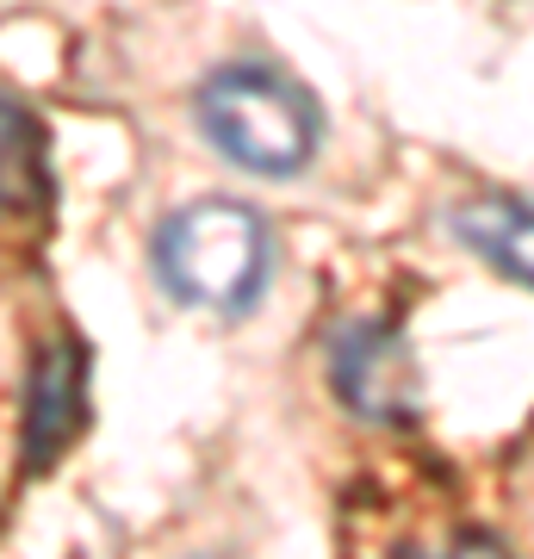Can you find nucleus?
<instances>
[{"label": "nucleus", "mask_w": 534, "mask_h": 559, "mask_svg": "<svg viewBox=\"0 0 534 559\" xmlns=\"http://www.w3.org/2000/svg\"><path fill=\"white\" fill-rule=\"evenodd\" d=\"M199 131L224 162L286 180L317 156L323 112L274 62H224L199 81Z\"/></svg>", "instance_id": "f257e3e1"}, {"label": "nucleus", "mask_w": 534, "mask_h": 559, "mask_svg": "<svg viewBox=\"0 0 534 559\" xmlns=\"http://www.w3.org/2000/svg\"><path fill=\"white\" fill-rule=\"evenodd\" d=\"M156 274L180 305L218 311V318H242L249 305L268 293L274 274V237L261 212L237 200H193L175 218H162L156 230Z\"/></svg>", "instance_id": "f03ea898"}, {"label": "nucleus", "mask_w": 534, "mask_h": 559, "mask_svg": "<svg viewBox=\"0 0 534 559\" xmlns=\"http://www.w3.org/2000/svg\"><path fill=\"white\" fill-rule=\"evenodd\" d=\"M330 385L336 399L367 423H411L423 411V380L404 330L385 318L342 323L330 342Z\"/></svg>", "instance_id": "7ed1b4c3"}, {"label": "nucleus", "mask_w": 534, "mask_h": 559, "mask_svg": "<svg viewBox=\"0 0 534 559\" xmlns=\"http://www.w3.org/2000/svg\"><path fill=\"white\" fill-rule=\"evenodd\" d=\"M81 417H87V360L75 342H44L25 385V460L50 466L81 436Z\"/></svg>", "instance_id": "20e7f679"}, {"label": "nucleus", "mask_w": 534, "mask_h": 559, "mask_svg": "<svg viewBox=\"0 0 534 559\" xmlns=\"http://www.w3.org/2000/svg\"><path fill=\"white\" fill-rule=\"evenodd\" d=\"M50 205V156H44L38 112L0 94V212H44Z\"/></svg>", "instance_id": "39448f33"}, {"label": "nucleus", "mask_w": 534, "mask_h": 559, "mask_svg": "<svg viewBox=\"0 0 534 559\" xmlns=\"http://www.w3.org/2000/svg\"><path fill=\"white\" fill-rule=\"evenodd\" d=\"M454 237L491 261L497 274L529 286V205L522 200H466L454 212Z\"/></svg>", "instance_id": "423d86ee"}, {"label": "nucleus", "mask_w": 534, "mask_h": 559, "mask_svg": "<svg viewBox=\"0 0 534 559\" xmlns=\"http://www.w3.org/2000/svg\"><path fill=\"white\" fill-rule=\"evenodd\" d=\"M454 559H510V554H503L497 540H485V535H466V540L454 547Z\"/></svg>", "instance_id": "0eeeda50"}]
</instances>
